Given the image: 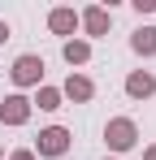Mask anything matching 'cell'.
Listing matches in <instances>:
<instances>
[{
    "instance_id": "9a60e30c",
    "label": "cell",
    "mask_w": 156,
    "mask_h": 160,
    "mask_svg": "<svg viewBox=\"0 0 156 160\" xmlns=\"http://www.w3.org/2000/svg\"><path fill=\"white\" fill-rule=\"evenodd\" d=\"M143 160H156V143H152V147H143Z\"/></svg>"
},
{
    "instance_id": "8992f818",
    "label": "cell",
    "mask_w": 156,
    "mask_h": 160,
    "mask_svg": "<svg viewBox=\"0 0 156 160\" xmlns=\"http://www.w3.org/2000/svg\"><path fill=\"white\" fill-rule=\"evenodd\" d=\"M30 112H35L30 100L13 91V95H4V100H0V126H26V121H30Z\"/></svg>"
},
{
    "instance_id": "5bb4252c",
    "label": "cell",
    "mask_w": 156,
    "mask_h": 160,
    "mask_svg": "<svg viewBox=\"0 0 156 160\" xmlns=\"http://www.w3.org/2000/svg\"><path fill=\"white\" fill-rule=\"evenodd\" d=\"M4 43H9V22L0 18V48H4Z\"/></svg>"
},
{
    "instance_id": "e0dca14e",
    "label": "cell",
    "mask_w": 156,
    "mask_h": 160,
    "mask_svg": "<svg viewBox=\"0 0 156 160\" xmlns=\"http://www.w3.org/2000/svg\"><path fill=\"white\" fill-rule=\"evenodd\" d=\"M104 160H117V156H104Z\"/></svg>"
},
{
    "instance_id": "52a82bcc",
    "label": "cell",
    "mask_w": 156,
    "mask_h": 160,
    "mask_svg": "<svg viewBox=\"0 0 156 160\" xmlns=\"http://www.w3.org/2000/svg\"><path fill=\"white\" fill-rule=\"evenodd\" d=\"M48 30L61 35V39H74V30H78V9H70V4L48 9Z\"/></svg>"
},
{
    "instance_id": "8fae6325",
    "label": "cell",
    "mask_w": 156,
    "mask_h": 160,
    "mask_svg": "<svg viewBox=\"0 0 156 160\" xmlns=\"http://www.w3.org/2000/svg\"><path fill=\"white\" fill-rule=\"evenodd\" d=\"M130 52L134 56H156V26H139L130 35Z\"/></svg>"
},
{
    "instance_id": "30bf717a",
    "label": "cell",
    "mask_w": 156,
    "mask_h": 160,
    "mask_svg": "<svg viewBox=\"0 0 156 160\" xmlns=\"http://www.w3.org/2000/svg\"><path fill=\"white\" fill-rule=\"evenodd\" d=\"M61 104H65V100H61V87H48V82H44V87H35L30 108H39V112H56Z\"/></svg>"
},
{
    "instance_id": "2e32d148",
    "label": "cell",
    "mask_w": 156,
    "mask_h": 160,
    "mask_svg": "<svg viewBox=\"0 0 156 160\" xmlns=\"http://www.w3.org/2000/svg\"><path fill=\"white\" fill-rule=\"evenodd\" d=\"M0 160H4V147H0Z\"/></svg>"
},
{
    "instance_id": "5b68a950",
    "label": "cell",
    "mask_w": 156,
    "mask_h": 160,
    "mask_svg": "<svg viewBox=\"0 0 156 160\" xmlns=\"http://www.w3.org/2000/svg\"><path fill=\"white\" fill-rule=\"evenodd\" d=\"M61 100H70V104H91V100H96V82L87 78L82 69H70V78L61 82Z\"/></svg>"
},
{
    "instance_id": "3957f363",
    "label": "cell",
    "mask_w": 156,
    "mask_h": 160,
    "mask_svg": "<svg viewBox=\"0 0 156 160\" xmlns=\"http://www.w3.org/2000/svg\"><path fill=\"white\" fill-rule=\"evenodd\" d=\"M9 78H13V87H18V95L30 91V87H44V56L39 52H22L18 61H13Z\"/></svg>"
},
{
    "instance_id": "277c9868",
    "label": "cell",
    "mask_w": 156,
    "mask_h": 160,
    "mask_svg": "<svg viewBox=\"0 0 156 160\" xmlns=\"http://www.w3.org/2000/svg\"><path fill=\"white\" fill-rule=\"evenodd\" d=\"M78 30H82L87 43H91V39H104V35L113 30V13H108L104 4H87V9H78Z\"/></svg>"
},
{
    "instance_id": "ba28073f",
    "label": "cell",
    "mask_w": 156,
    "mask_h": 160,
    "mask_svg": "<svg viewBox=\"0 0 156 160\" xmlns=\"http://www.w3.org/2000/svg\"><path fill=\"white\" fill-rule=\"evenodd\" d=\"M126 95L130 100H152L156 95V74L152 69H130L126 74Z\"/></svg>"
},
{
    "instance_id": "7a4b0ae2",
    "label": "cell",
    "mask_w": 156,
    "mask_h": 160,
    "mask_svg": "<svg viewBox=\"0 0 156 160\" xmlns=\"http://www.w3.org/2000/svg\"><path fill=\"white\" fill-rule=\"evenodd\" d=\"M70 147H74V134L65 130V126H44V130L35 134V147H30V152L39 160H61Z\"/></svg>"
},
{
    "instance_id": "4fadbf2b",
    "label": "cell",
    "mask_w": 156,
    "mask_h": 160,
    "mask_svg": "<svg viewBox=\"0 0 156 160\" xmlns=\"http://www.w3.org/2000/svg\"><path fill=\"white\" fill-rule=\"evenodd\" d=\"M4 160H39V156H35L30 147H18V152H9V156H4Z\"/></svg>"
},
{
    "instance_id": "7c38bea8",
    "label": "cell",
    "mask_w": 156,
    "mask_h": 160,
    "mask_svg": "<svg viewBox=\"0 0 156 160\" xmlns=\"http://www.w3.org/2000/svg\"><path fill=\"white\" fill-rule=\"evenodd\" d=\"M130 9H134L139 18H148V13H156V0H130Z\"/></svg>"
},
{
    "instance_id": "6da1fadb",
    "label": "cell",
    "mask_w": 156,
    "mask_h": 160,
    "mask_svg": "<svg viewBox=\"0 0 156 160\" xmlns=\"http://www.w3.org/2000/svg\"><path fill=\"white\" fill-rule=\"evenodd\" d=\"M104 143H108V156H126L139 147V126H134V117H108L104 121Z\"/></svg>"
},
{
    "instance_id": "9c48e42d",
    "label": "cell",
    "mask_w": 156,
    "mask_h": 160,
    "mask_svg": "<svg viewBox=\"0 0 156 160\" xmlns=\"http://www.w3.org/2000/svg\"><path fill=\"white\" fill-rule=\"evenodd\" d=\"M61 56H65L70 69H74V65H87V61H91V43H87V39H65V43H61Z\"/></svg>"
}]
</instances>
